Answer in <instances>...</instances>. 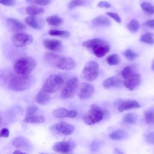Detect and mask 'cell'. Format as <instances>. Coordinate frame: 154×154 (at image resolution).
Instances as JSON below:
<instances>
[{
    "label": "cell",
    "mask_w": 154,
    "mask_h": 154,
    "mask_svg": "<svg viewBox=\"0 0 154 154\" xmlns=\"http://www.w3.org/2000/svg\"><path fill=\"white\" fill-rule=\"evenodd\" d=\"M106 61L110 66L118 65L120 62V57L117 54H112L106 58Z\"/></svg>",
    "instance_id": "83f0119b"
},
{
    "label": "cell",
    "mask_w": 154,
    "mask_h": 154,
    "mask_svg": "<svg viewBox=\"0 0 154 154\" xmlns=\"http://www.w3.org/2000/svg\"><path fill=\"white\" fill-rule=\"evenodd\" d=\"M45 120V118L43 116L35 115L26 116L23 119V122L27 123H43Z\"/></svg>",
    "instance_id": "7402d4cb"
},
{
    "label": "cell",
    "mask_w": 154,
    "mask_h": 154,
    "mask_svg": "<svg viewBox=\"0 0 154 154\" xmlns=\"http://www.w3.org/2000/svg\"><path fill=\"white\" fill-rule=\"evenodd\" d=\"M85 3V0H71L68 4V7L69 9L72 10L75 7L84 5Z\"/></svg>",
    "instance_id": "e575fe53"
},
{
    "label": "cell",
    "mask_w": 154,
    "mask_h": 154,
    "mask_svg": "<svg viewBox=\"0 0 154 154\" xmlns=\"http://www.w3.org/2000/svg\"><path fill=\"white\" fill-rule=\"evenodd\" d=\"M0 82L7 84L13 91H20L28 89L32 84V78L29 75L14 74L7 70L0 71Z\"/></svg>",
    "instance_id": "6da1fadb"
},
{
    "label": "cell",
    "mask_w": 154,
    "mask_h": 154,
    "mask_svg": "<svg viewBox=\"0 0 154 154\" xmlns=\"http://www.w3.org/2000/svg\"><path fill=\"white\" fill-rule=\"evenodd\" d=\"M12 145L17 149L26 151H31L33 146L31 141L26 137L19 136L14 138L11 141Z\"/></svg>",
    "instance_id": "30bf717a"
},
{
    "label": "cell",
    "mask_w": 154,
    "mask_h": 154,
    "mask_svg": "<svg viewBox=\"0 0 154 154\" xmlns=\"http://www.w3.org/2000/svg\"><path fill=\"white\" fill-rule=\"evenodd\" d=\"M144 140L146 143L154 145V131H151L148 132L146 135Z\"/></svg>",
    "instance_id": "8d00e7d4"
},
{
    "label": "cell",
    "mask_w": 154,
    "mask_h": 154,
    "mask_svg": "<svg viewBox=\"0 0 154 154\" xmlns=\"http://www.w3.org/2000/svg\"><path fill=\"white\" fill-rule=\"evenodd\" d=\"M82 45L90 49L97 58L103 57L110 50V46L105 40L99 38H94L85 41Z\"/></svg>",
    "instance_id": "3957f363"
},
{
    "label": "cell",
    "mask_w": 154,
    "mask_h": 154,
    "mask_svg": "<svg viewBox=\"0 0 154 154\" xmlns=\"http://www.w3.org/2000/svg\"><path fill=\"white\" fill-rule=\"evenodd\" d=\"M123 54L127 60H128L129 61H131L134 60L138 57V54L137 53H135V52L132 51V50H131L129 49H126L123 53Z\"/></svg>",
    "instance_id": "d6a6232c"
},
{
    "label": "cell",
    "mask_w": 154,
    "mask_h": 154,
    "mask_svg": "<svg viewBox=\"0 0 154 154\" xmlns=\"http://www.w3.org/2000/svg\"><path fill=\"white\" fill-rule=\"evenodd\" d=\"M141 7L148 14H152L154 13V6L149 2H143L141 4Z\"/></svg>",
    "instance_id": "836d02e7"
},
{
    "label": "cell",
    "mask_w": 154,
    "mask_h": 154,
    "mask_svg": "<svg viewBox=\"0 0 154 154\" xmlns=\"http://www.w3.org/2000/svg\"><path fill=\"white\" fill-rule=\"evenodd\" d=\"M152 69L154 71V60H153V63H152Z\"/></svg>",
    "instance_id": "7dc6e473"
},
{
    "label": "cell",
    "mask_w": 154,
    "mask_h": 154,
    "mask_svg": "<svg viewBox=\"0 0 154 154\" xmlns=\"http://www.w3.org/2000/svg\"><path fill=\"white\" fill-rule=\"evenodd\" d=\"M10 135V132L9 130L6 128H2L1 131H0V137H4V138H7L9 137Z\"/></svg>",
    "instance_id": "60d3db41"
},
{
    "label": "cell",
    "mask_w": 154,
    "mask_h": 154,
    "mask_svg": "<svg viewBox=\"0 0 154 154\" xmlns=\"http://www.w3.org/2000/svg\"><path fill=\"white\" fill-rule=\"evenodd\" d=\"M122 81L120 78L117 76H112L106 79L103 82V87L105 88H111L117 87L120 85Z\"/></svg>",
    "instance_id": "d6986e66"
},
{
    "label": "cell",
    "mask_w": 154,
    "mask_h": 154,
    "mask_svg": "<svg viewBox=\"0 0 154 154\" xmlns=\"http://www.w3.org/2000/svg\"><path fill=\"white\" fill-rule=\"evenodd\" d=\"M137 121V116L133 113H128L123 118V122L126 124H134Z\"/></svg>",
    "instance_id": "f546056e"
},
{
    "label": "cell",
    "mask_w": 154,
    "mask_h": 154,
    "mask_svg": "<svg viewBox=\"0 0 154 154\" xmlns=\"http://www.w3.org/2000/svg\"><path fill=\"white\" fill-rule=\"evenodd\" d=\"M44 9L42 7H38L34 5L28 6L26 9V12L30 16H35L43 12Z\"/></svg>",
    "instance_id": "cb8c5ba5"
},
{
    "label": "cell",
    "mask_w": 154,
    "mask_h": 154,
    "mask_svg": "<svg viewBox=\"0 0 154 154\" xmlns=\"http://www.w3.org/2000/svg\"><path fill=\"white\" fill-rule=\"evenodd\" d=\"M54 128L58 132L65 135H70L75 130V128L73 125L64 122H59L57 123L55 125Z\"/></svg>",
    "instance_id": "5bb4252c"
},
{
    "label": "cell",
    "mask_w": 154,
    "mask_h": 154,
    "mask_svg": "<svg viewBox=\"0 0 154 154\" xmlns=\"http://www.w3.org/2000/svg\"><path fill=\"white\" fill-rule=\"evenodd\" d=\"M52 0H35V2L40 5H46L51 3Z\"/></svg>",
    "instance_id": "7bdbcfd3"
},
{
    "label": "cell",
    "mask_w": 154,
    "mask_h": 154,
    "mask_svg": "<svg viewBox=\"0 0 154 154\" xmlns=\"http://www.w3.org/2000/svg\"><path fill=\"white\" fill-rule=\"evenodd\" d=\"M115 153H120V154H122L123 153L122 152H121L119 149H115L114 150V152Z\"/></svg>",
    "instance_id": "f6af8a7d"
},
{
    "label": "cell",
    "mask_w": 154,
    "mask_h": 154,
    "mask_svg": "<svg viewBox=\"0 0 154 154\" xmlns=\"http://www.w3.org/2000/svg\"><path fill=\"white\" fill-rule=\"evenodd\" d=\"M13 153H23L22 152H21V151L19 150H17L14 151Z\"/></svg>",
    "instance_id": "bcb514c9"
},
{
    "label": "cell",
    "mask_w": 154,
    "mask_h": 154,
    "mask_svg": "<svg viewBox=\"0 0 154 154\" xmlns=\"http://www.w3.org/2000/svg\"><path fill=\"white\" fill-rule=\"evenodd\" d=\"M126 136V134L124 131L121 129H118L114 131L109 134V137L112 140H120L125 138Z\"/></svg>",
    "instance_id": "4316f807"
},
{
    "label": "cell",
    "mask_w": 154,
    "mask_h": 154,
    "mask_svg": "<svg viewBox=\"0 0 154 154\" xmlns=\"http://www.w3.org/2000/svg\"><path fill=\"white\" fill-rule=\"evenodd\" d=\"M0 123H1V119H0Z\"/></svg>",
    "instance_id": "c3c4849f"
},
{
    "label": "cell",
    "mask_w": 154,
    "mask_h": 154,
    "mask_svg": "<svg viewBox=\"0 0 154 154\" xmlns=\"http://www.w3.org/2000/svg\"><path fill=\"white\" fill-rule=\"evenodd\" d=\"M79 81L76 77L68 79L61 91V97L63 99L72 98L78 90Z\"/></svg>",
    "instance_id": "ba28073f"
},
{
    "label": "cell",
    "mask_w": 154,
    "mask_h": 154,
    "mask_svg": "<svg viewBox=\"0 0 154 154\" xmlns=\"http://www.w3.org/2000/svg\"><path fill=\"white\" fill-rule=\"evenodd\" d=\"M64 83L63 78L58 75H51L46 80L43 90L48 93H54L59 91Z\"/></svg>",
    "instance_id": "8992f818"
},
{
    "label": "cell",
    "mask_w": 154,
    "mask_h": 154,
    "mask_svg": "<svg viewBox=\"0 0 154 154\" xmlns=\"http://www.w3.org/2000/svg\"><path fill=\"white\" fill-rule=\"evenodd\" d=\"M140 40L145 43L153 45L154 43L153 34L151 32H147L141 37Z\"/></svg>",
    "instance_id": "f1b7e54d"
},
{
    "label": "cell",
    "mask_w": 154,
    "mask_h": 154,
    "mask_svg": "<svg viewBox=\"0 0 154 154\" xmlns=\"http://www.w3.org/2000/svg\"><path fill=\"white\" fill-rule=\"evenodd\" d=\"M49 34L51 35L59 36V37H67L70 35L69 32L67 31L58 30V29H51L49 31Z\"/></svg>",
    "instance_id": "4dcf8cb0"
},
{
    "label": "cell",
    "mask_w": 154,
    "mask_h": 154,
    "mask_svg": "<svg viewBox=\"0 0 154 154\" xmlns=\"http://www.w3.org/2000/svg\"><path fill=\"white\" fill-rule=\"evenodd\" d=\"M36 61L29 57H25L19 59L14 66L16 73L21 75H28L35 68Z\"/></svg>",
    "instance_id": "277c9868"
},
{
    "label": "cell",
    "mask_w": 154,
    "mask_h": 154,
    "mask_svg": "<svg viewBox=\"0 0 154 154\" xmlns=\"http://www.w3.org/2000/svg\"><path fill=\"white\" fill-rule=\"evenodd\" d=\"M104 117V111L97 105L92 104L88 111L84 114L83 121L88 125H91L101 121Z\"/></svg>",
    "instance_id": "5b68a950"
},
{
    "label": "cell",
    "mask_w": 154,
    "mask_h": 154,
    "mask_svg": "<svg viewBox=\"0 0 154 154\" xmlns=\"http://www.w3.org/2000/svg\"><path fill=\"white\" fill-rule=\"evenodd\" d=\"M11 40L16 47L20 48L30 45L33 42V38L29 34L17 32L11 37Z\"/></svg>",
    "instance_id": "9c48e42d"
},
{
    "label": "cell",
    "mask_w": 154,
    "mask_h": 154,
    "mask_svg": "<svg viewBox=\"0 0 154 154\" xmlns=\"http://www.w3.org/2000/svg\"><path fill=\"white\" fill-rule=\"evenodd\" d=\"M7 23L12 31H19L26 29V26L23 23L13 18H8Z\"/></svg>",
    "instance_id": "ac0fdd59"
},
{
    "label": "cell",
    "mask_w": 154,
    "mask_h": 154,
    "mask_svg": "<svg viewBox=\"0 0 154 154\" xmlns=\"http://www.w3.org/2000/svg\"><path fill=\"white\" fill-rule=\"evenodd\" d=\"M99 71V66L98 63L94 61L88 62L84 67L81 77L82 79L88 81L92 82L94 81L98 76Z\"/></svg>",
    "instance_id": "52a82bcc"
},
{
    "label": "cell",
    "mask_w": 154,
    "mask_h": 154,
    "mask_svg": "<svg viewBox=\"0 0 154 154\" xmlns=\"http://www.w3.org/2000/svg\"><path fill=\"white\" fill-rule=\"evenodd\" d=\"M25 21L26 23L34 29L42 28L43 24L42 20L40 21L36 17H34V16H31L26 17Z\"/></svg>",
    "instance_id": "44dd1931"
},
{
    "label": "cell",
    "mask_w": 154,
    "mask_h": 154,
    "mask_svg": "<svg viewBox=\"0 0 154 154\" xmlns=\"http://www.w3.org/2000/svg\"><path fill=\"white\" fill-rule=\"evenodd\" d=\"M145 121L149 124H154V112L147 111L144 114Z\"/></svg>",
    "instance_id": "d590c367"
},
{
    "label": "cell",
    "mask_w": 154,
    "mask_h": 154,
    "mask_svg": "<svg viewBox=\"0 0 154 154\" xmlns=\"http://www.w3.org/2000/svg\"><path fill=\"white\" fill-rule=\"evenodd\" d=\"M106 14L109 16L110 17L112 18L114 20H116L117 23H120L121 22V18L119 16V15L116 13L113 12H106Z\"/></svg>",
    "instance_id": "f35d334b"
},
{
    "label": "cell",
    "mask_w": 154,
    "mask_h": 154,
    "mask_svg": "<svg viewBox=\"0 0 154 154\" xmlns=\"http://www.w3.org/2000/svg\"><path fill=\"white\" fill-rule=\"evenodd\" d=\"M44 46L52 51H60L62 49V43L56 39H45L43 40Z\"/></svg>",
    "instance_id": "2e32d148"
},
{
    "label": "cell",
    "mask_w": 154,
    "mask_h": 154,
    "mask_svg": "<svg viewBox=\"0 0 154 154\" xmlns=\"http://www.w3.org/2000/svg\"><path fill=\"white\" fill-rule=\"evenodd\" d=\"M99 7H100V8H103V7H105V8H109L111 7V4L106 2V1H100L97 5Z\"/></svg>",
    "instance_id": "b9f144b4"
},
{
    "label": "cell",
    "mask_w": 154,
    "mask_h": 154,
    "mask_svg": "<svg viewBox=\"0 0 154 154\" xmlns=\"http://www.w3.org/2000/svg\"><path fill=\"white\" fill-rule=\"evenodd\" d=\"M94 91L93 85L88 82H82L78 87V95L81 99H86L91 97Z\"/></svg>",
    "instance_id": "8fae6325"
},
{
    "label": "cell",
    "mask_w": 154,
    "mask_h": 154,
    "mask_svg": "<svg viewBox=\"0 0 154 154\" xmlns=\"http://www.w3.org/2000/svg\"><path fill=\"white\" fill-rule=\"evenodd\" d=\"M45 61L50 66L56 67L61 70H70L75 67V60L69 57H66L54 53L47 52L44 55Z\"/></svg>",
    "instance_id": "7a4b0ae2"
},
{
    "label": "cell",
    "mask_w": 154,
    "mask_h": 154,
    "mask_svg": "<svg viewBox=\"0 0 154 154\" xmlns=\"http://www.w3.org/2000/svg\"><path fill=\"white\" fill-rule=\"evenodd\" d=\"M0 4L5 6L12 7L15 5L16 1L15 0H0Z\"/></svg>",
    "instance_id": "ab89813d"
},
{
    "label": "cell",
    "mask_w": 154,
    "mask_h": 154,
    "mask_svg": "<svg viewBox=\"0 0 154 154\" xmlns=\"http://www.w3.org/2000/svg\"><path fill=\"white\" fill-rule=\"evenodd\" d=\"M139 28L140 23L136 19H132L131 20H130L128 25V29L132 32H137L139 29Z\"/></svg>",
    "instance_id": "1f68e13d"
},
{
    "label": "cell",
    "mask_w": 154,
    "mask_h": 154,
    "mask_svg": "<svg viewBox=\"0 0 154 154\" xmlns=\"http://www.w3.org/2000/svg\"><path fill=\"white\" fill-rule=\"evenodd\" d=\"M38 111V108L35 106H30L28 107L26 112V116H29L34 115Z\"/></svg>",
    "instance_id": "74e56055"
},
{
    "label": "cell",
    "mask_w": 154,
    "mask_h": 154,
    "mask_svg": "<svg viewBox=\"0 0 154 154\" xmlns=\"http://www.w3.org/2000/svg\"><path fill=\"white\" fill-rule=\"evenodd\" d=\"M75 147V143L73 141H60L56 143L54 146V151L61 153H69Z\"/></svg>",
    "instance_id": "4fadbf2b"
},
{
    "label": "cell",
    "mask_w": 154,
    "mask_h": 154,
    "mask_svg": "<svg viewBox=\"0 0 154 154\" xmlns=\"http://www.w3.org/2000/svg\"><path fill=\"white\" fill-rule=\"evenodd\" d=\"M146 26L150 28H154V19L149 20L145 23Z\"/></svg>",
    "instance_id": "ee69618b"
},
{
    "label": "cell",
    "mask_w": 154,
    "mask_h": 154,
    "mask_svg": "<svg viewBox=\"0 0 154 154\" xmlns=\"http://www.w3.org/2000/svg\"><path fill=\"white\" fill-rule=\"evenodd\" d=\"M52 114L55 117L58 119H64L66 117L73 118L77 116L78 112L76 111H69L64 108H60L53 111Z\"/></svg>",
    "instance_id": "9a60e30c"
},
{
    "label": "cell",
    "mask_w": 154,
    "mask_h": 154,
    "mask_svg": "<svg viewBox=\"0 0 154 154\" xmlns=\"http://www.w3.org/2000/svg\"><path fill=\"white\" fill-rule=\"evenodd\" d=\"M35 100L40 105H46L50 100V96L49 95L48 93L42 89L36 95Z\"/></svg>",
    "instance_id": "ffe728a7"
},
{
    "label": "cell",
    "mask_w": 154,
    "mask_h": 154,
    "mask_svg": "<svg viewBox=\"0 0 154 154\" xmlns=\"http://www.w3.org/2000/svg\"><path fill=\"white\" fill-rule=\"evenodd\" d=\"M135 73H136L135 67L132 65H129L125 67L121 71V76L122 77H123V79L128 78Z\"/></svg>",
    "instance_id": "603a6c76"
},
{
    "label": "cell",
    "mask_w": 154,
    "mask_h": 154,
    "mask_svg": "<svg viewBox=\"0 0 154 154\" xmlns=\"http://www.w3.org/2000/svg\"><path fill=\"white\" fill-rule=\"evenodd\" d=\"M141 81V75L138 73H135L130 77L124 79L122 82L126 88H127L130 91H133L137 86L140 85Z\"/></svg>",
    "instance_id": "7c38bea8"
},
{
    "label": "cell",
    "mask_w": 154,
    "mask_h": 154,
    "mask_svg": "<svg viewBox=\"0 0 154 154\" xmlns=\"http://www.w3.org/2000/svg\"><path fill=\"white\" fill-rule=\"evenodd\" d=\"M141 106L140 103L135 100H127L122 102L118 105V110L122 112L125 110L138 108Z\"/></svg>",
    "instance_id": "e0dca14e"
},
{
    "label": "cell",
    "mask_w": 154,
    "mask_h": 154,
    "mask_svg": "<svg viewBox=\"0 0 154 154\" xmlns=\"http://www.w3.org/2000/svg\"><path fill=\"white\" fill-rule=\"evenodd\" d=\"M94 22L97 25L102 26H109L111 25L110 19L105 16H97L94 19Z\"/></svg>",
    "instance_id": "d4e9b609"
},
{
    "label": "cell",
    "mask_w": 154,
    "mask_h": 154,
    "mask_svg": "<svg viewBox=\"0 0 154 154\" xmlns=\"http://www.w3.org/2000/svg\"><path fill=\"white\" fill-rule=\"evenodd\" d=\"M46 22L48 23L49 25L51 26H58L63 22V20L59 16L54 15L49 16L46 18Z\"/></svg>",
    "instance_id": "484cf974"
}]
</instances>
